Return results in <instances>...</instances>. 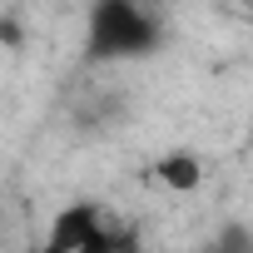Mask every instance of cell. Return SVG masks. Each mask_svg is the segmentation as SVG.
Returning a JSON list of instances; mask_svg holds the SVG:
<instances>
[{"label":"cell","mask_w":253,"mask_h":253,"mask_svg":"<svg viewBox=\"0 0 253 253\" xmlns=\"http://www.w3.org/2000/svg\"><path fill=\"white\" fill-rule=\"evenodd\" d=\"M164 45V25L144 0H89L84 10V35H80V60L104 70V65H139Z\"/></svg>","instance_id":"6da1fadb"},{"label":"cell","mask_w":253,"mask_h":253,"mask_svg":"<svg viewBox=\"0 0 253 253\" xmlns=\"http://www.w3.org/2000/svg\"><path fill=\"white\" fill-rule=\"evenodd\" d=\"M204 253H253V233L233 223V228H223V233H218V238H213Z\"/></svg>","instance_id":"277c9868"},{"label":"cell","mask_w":253,"mask_h":253,"mask_svg":"<svg viewBox=\"0 0 253 253\" xmlns=\"http://www.w3.org/2000/svg\"><path fill=\"white\" fill-rule=\"evenodd\" d=\"M104 218H109V209H104V204H94V199H75V204H65V209L50 218L45 248H55V253H84Z\"/></svg>","instance_id":"7a4b0ae2"},{"label":"cell","mask_w":253,"mask_h":253,"mask_svg":"<svg viewBox=\"0 0 253 253\" xmlns=\"http://www.w3.org/2000/svg\"><path fill=\"white\" fill-rule=\"evenodd\" d=\"M248 40H253V15H248Z\"/></svg>","instance_id":"8992f818"},{"label":"cell","mask_w":253,"mask_h":253,"mask_svg":"<svg viewBox=\"0 0 253 253\" xmlns=\"http://www.w3.org/2000/svg\"><path fill=\"white\" fill-rule=\"evenodd\" d=\"M154 179H159V184H169L174 194H189V189H199L204 164H199L194 154H169V159H159V164H154Z\"/></svg>","instance_id":"3957f363"},{"label":"cell","mask_w":253,"mask_h":253,"mask_svg":"<svg viewBox=\"0 0 253 253\" xmlns=\"http://www.w3.org/2000/svg\"><path fill=\"white\" fill-rule=\"evenodd\" d=\"M30 253H55V248H45V243H40V248H30Z\"/></svg>","instance_id":"5b68a950"}]
</instances>
